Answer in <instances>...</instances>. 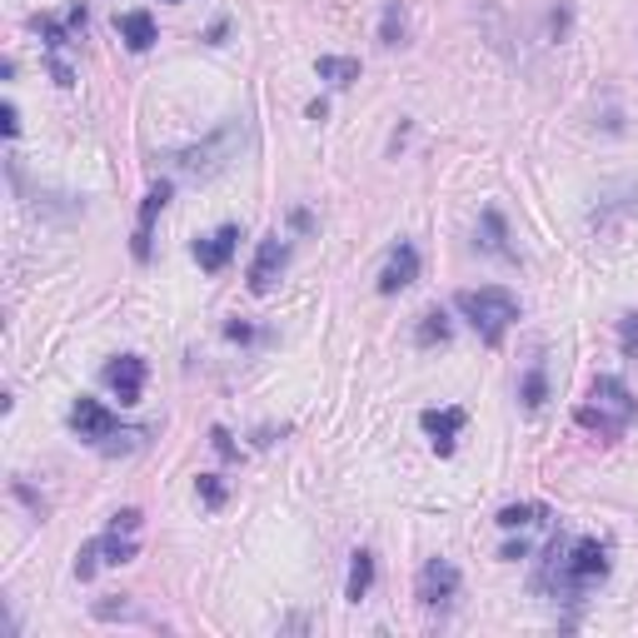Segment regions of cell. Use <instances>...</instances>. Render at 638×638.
Returning a JSON list of instances; mask_svg holds the SVG:
<instances>
[{
	"instance_id": "6da1fadb",
	"label": "cell",
	"mask_w": 638,
	"mask_h": 638,
	"mask_svg": "<svg viewBox=\"0 0 638 638\" xmlns=\"http://www.w3.org/2000/svg\"><path fill=\"white\" fill-rule=\"evenodd\" d=\"M459 315L469 319L474 330H479V340L484 344H499L508 334V324L519 319V299L508 295L504 284H479V290H459Z\"/></svg>"
},
{
	"instance_id": "7a4b0ae2",
	"label": "cell",
	"mask_w": 638,
	"mask_h": 638,
	"mask_svg": "<svg viewBox=\"0 0 638 638\" xmlns=\"http://www.w3.org/2000/svg\"><path fill=\"white\" fill-rule=\"evenodd\" d=\"M589 400L593 404H584V409H579V425L584 429H599V434H624L628 419L638 414V400L624 390V379H614V375L593 379Z\"/></svg>"
},
{
	"instance_id": "3957f363",
	"label": "cell",
	"mask_w": 638,
	"mask_h": 638,
	"mask_svg": "<svg viewBox=\"0 0 638 638\" xmlns=\"http://www.w3.org/2000/svg\"><path fill=\"white\" fill-rule=\"evenodd\" d=\"M603 574H609V549L599 539H574V549L559 559V589L564 593H584Z\"/></svg>"
},
{
	"instance_id": "277c9868",
	"label": "cell",
	"mask_w": 638,
	"mask_h": 638,
	"mask_svg": "<svg viewBox=\"0 0 638 638\" xmlns=\"http://www.w3.org/2000/svg\"><path fill=\"white\" fill-rule=\"evenodd\" d=\"M230 150H235V125H225L214 140L195 145V150H180V170H189V175H214L220 165H230Z\"/></svg>"
},
{
	"instance_id": "5b68a950",
	"label": "cell",
	"mask_w": 638,
	"mask_h": 638,
	"mask_svg": "<svg viewBox=\"0 0 638 638\" xmlns=\"http://www.w3.org/2000/svg\"><path fill=\"white\" fill-rule=\"evenodd\" d=\"M71 429H75L81 439H90V444H106V439L120 434V419H115V414H110L100 400H75Z\"/></svg>"
},
{
	"instance_id": "8992f818",
	"label": "cell",
	"mask_w": 638,
	"mask_h": 638,
	"mask_svg": "<svg viewBox=\"0 0 638 638\" xmlns=\"http://www.w3.org/2000/svg\"><path fill=\"white\" fill-rule=\"evenodd\" d=\"M459 568L450 564V559H429L425 568H419V603H429V609H434V603H450L454 593H459Z\"/></svg>"
},
{
	"instance_id": "52a82bcc",
	"label": "cell",
	"mask_w": 638,
	"mask_h": 638,
	"mask_svg": "<svg viewBox=\"0 0 638 638\" xmlns=\"http://www.w3.org/2000/svg\"><path fill=\"white\" fill-rule=\"evenodd\" d=\"M414 280H419V249L404 240V245L390 249V265H384V274H379V295H400V290H409Z\"/></svg>"
},
{
	"instance_id": "ba28073f",
	"label": "cell",
	"mask_w": 638,
	"mask_h": 638,
	"mask_svg": "<svg viewBox=\"0 0 638 638\" xmlns=\"http://www.w3.org/2000/svg\"><path fill=\"white\" fill-rule=\"evenodd\" d=\"M284 260H290V249H284V240H280V235L260 240V249H255V265H249V290H255V295H265V290H270V284L280 280Z\"/></svg>"
},
{
	"instance_id": "9c48e42d",
	"label": "cell",
	"mask_w": 638,
	"mask_h": 638,
	"mask_svg": "<svg viewBox=\"0 0 638 638\" xmlns=\"http://www.w3.org/2000/svg\"><path fill=\"white\" fill-rule=\"evenodd\" d=\"M235 245H240V230H235V225H220L214 235L195 240V260H200V270L220 274V270L230 265V255H235Z\"/></svg>"
},
{
	"instance_id": "30bf717a",
	"label": "cell",
	"mask_w": 638,
	"mask_h": 638,
	"mask_svg": "<svg viewBox=\"0 0 638 638\" xmlns=\"http://www.w3.org/2000/svg\"><path fill=\"white\" fill-rule=\"evenodd\" d=\"M106 379H110V390H115L120 404H135L140 400V390H145V359L140 355H120L115 365L106 369Z\"/></svg>"
},
{
	"instance_id": "8fae6325",
	"label": "cell",
	"mask_w": 638,
	"mask_h": 638,
	"mask_svg": "<svg viewBox=\"0 0 638 638\" xmlns=\"http://www.w3.org/2000/svg\"><path fill=\"white\" fill-rule=\"evenodd\" d=\"M459 429H464V409H425V434L434 439V450H439V454H450V450H454Z\"/></svg>"
},
{
	"instance_id": "7c38bea8",
	"label": "cell",
	"mask_w": 638,
	"mask_h": 638,
	"mask_svg": "<svg viewBox=\"0 0 638 638\" xmlns=\"http://www.w3.org/2000/svg\"><path fill=\"white\" fill-rule=\"evenodd\" d=\"M170 200V185H155L150 195H145L140 205V230H135V260H150V225H155V214L165 210Z\"/></svg>"
},
{
	"instance_id": "4fadbf2b",
	"label": "cell",
	"mask_w": 638,
	"mask_h": 638,
	"mask_svg": "<svg viewBox=\"0 0 638 638\" xmlns=\"http://www.w3.org/2000/svg\"><path fill=\"white\" fill-rule=\"evenodd\" d=\"M120 40L131 50H150L155 46V21H150V11H125L120 15Z\"/></svg>"
},
{
	"instance_id": "5bb4252c",
	"label": "cell",
	"mask_w": 638,
	"mask_h": 638,
	"mask_svg": "<svg viewBox=\"0 0 638 638\" xmlns=\"http://www.w3.org/2000/svg\"><path fill=\"white\" fill-rule=\"evenodd\" d=\"M369 584H375V554H369V549H355V564H349V584H344V593L359 603L369 593Z\"/></svg>"
},
{
	"instance_id": "9a60e30c",
	"label": "cell",
	"mask_w": 638,
	"mask_h": 638,
	"mask_svg": "<svg viewBox=\"0 0 638 638\" xmlns=\"http://www.w3.org/2000/svg\"><path fill=\"white\" fill-rule=\"evenodd\" d=\"M319 81H330V85H355L359 81V60L349 56H319Z\"/></svg>"
},
{
	"instance_id": "2e32d148",
	"label": "cell",
	"mask_w": 638,
	"mask_h": 638,
	"mask_svg": "<svg viewBox=\"0 0 638 638\" xmlns=\"http://www.w3.org/2000/svg\"><path fill=\"white\" fill-rule=\"evenodd\" d=\"M404 36H409L404 5H400V0H384V15H379V40H384V46H404Z\"/></svg>"
},
{
	"instance_id": "e0dca14e",
	"label": "cell",
	"mask_w": 638,
	"mask_h": 638,
	"mask_svg": "<svg viewBox=\"0 0 638 638\" xmlns=\"http://www.w3.org/2000/svg\"><path fill=\"white\" fill-rule=\"evenodd\" d=\"M539 519H549L544 504H508V508H499V529H524V524H539Z\"/></svg>"
},
{
	"instance_id": "ac0fdd59",
	"label": "cell",
	"mask_w": 638,
	"mask_h": 638,
	"mask_svg": "<svg viewBox=\"0 0 638 638\" xmlns=\"http://www.w3.org/2000/svg\"><path fill=\"white\" fill-rule=\"evenodd\" d=\"M479 245H484V249H489V255H504V260H508V255H514V249H508V245H504V220H499V214H494V210H489V214H484V240H479Z\"/></svg>"
},
{
	"instance_id": "d6986e66",
	"label": "cell",
	"mask_w": 638,
	"mask_h": 638,
	"mask_svg": "<svg viewBox=\"0 0 638 638\" xmlns=\"http://www.w3.org/2000/svg\"><path fill=\"white\" fill-rule=\"evenodd\" d=\"M444 344V340H450V324H444V315H439V309H434V315H425V324H419V344Z\"/></svg>"
},
{
	"instance_id": "ffe728a7",
	"label": "cell",
	"mask_w": 638,
	"mask_h": 638,
	"mask_svg": "<svg viewBox=\"0 0 638 638\" xmlns=\"http://www.w3.org/2000/svg\"><path fill=\"white\" fill-rule=\"evenodd\" d=\"M524 404H529V409L544 404V369H529V379H524Z\"/></svg>"
},
{
	"instance_id": "44dd1931",
	"label": "cell",
	"mask_w": 638,
	"mask_h": 638,
	"mask_svg": "<svg viewBox=\"0 0 638 638\" xmlns=\"http://www.w3.org/2000/svg\"><path fill=\"white\" fill-rule=\"evenodd\" d=\"M200 494H205V504H210V508L225 504V484H220L214 474H200Z\"/></svg>"
},
{
	"instance_id": "7402d4cb",
	"label": "cell",
	"mask_w": 638,
	"mask_h": 638,
	"mask_svg": "<svg viewBox=\"0 0 638 638\" xmlns=\"http://www.w3.org/2000/svg\"><path fill=\"white\" fill-rule=\"evenodd\" d=\"M618 340H624V355H628V359H638V315H628V319H624Z\"/></svg>"
},
{
	"instance_id": "603a6c76",
	"label": "cell",
	"mask_w": 638,
	"mask_h": 638,
	"mask_svg": "<svg viewBox=\"0 0 638 638\" xmlns=\"http://www.w3.org/2000/svg\"><path fill=\"white\" fill-rule=\"evenodd\" d=\"M110 529H125V533H135V529H140V508H120V514H115V519H110Z\"/></svg>"
},
{
	"instance_id": "cb8c5ba5",
	"label": "cell",
	"mask_w": 638,
	"mask_h": 638,
	"mask_svg": "<svg viewBox=\"0 0 638 638\" xmlns=\"http://www.w3.org/2000/svg\"><path fill=\"white\" fill-rule=\"evenodd\" d=\"M0 120H5V135H21V120H15V106L0 110Z\"/></svg>"
},
{
	"instance_id": "d4e9b609",
	"label": "cell",
	"mask_w": 638,
	"mask_h": 638,
	"mask_svg": "<svg viewBox=\"0 0 638 638\" xmlns=\"http://www.w3.org/2000/svg\"><path fill=\"white\" fill-rule=\"evenodd\" d=\"M214 450H220V454H235V444H230L225 429H214Z\"/></svg>"
}]
</instances>
